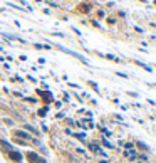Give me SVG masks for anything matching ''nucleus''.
Returning <instances> with one entry per match:
<instances>
[{"instance_id": "f257e3e1", "label": "nucleus", "mask_w": 156, "mask_h": 163, "mask_svg": "<svg viewBox=\"0 0 156 163\" xmlns=\"http://www.w3.org/2000/svg\"><path fill=\"white\" fill-rule=\"evenodd\" d=\"M91 9H93V4H91V2H82V4H79V7H77V12L79 13H89Z\"/></svg>"}, {"instance_id": "f03ea898", "label": "nucleus", "mask_w": 156, "mask_h": 163, "mask_svg": "<svg viewBox=\"0 0 156 163\" xmlns=\"http://www.w3.org/2000/svg\"><path fill=\"white\" fill-rule=\"evenodd\" d=\"M96 17H97V20H101V19H104V17H106L104 10H102V9H99V10L96 12Z\"/></svg>"}, {"instance_id": "7ed1b4c3", "label": "nucleus", "mask_w": 156, "mask_h": 163, "mask_svg": "<svg viewBox=\"0 0 156 163\" xmlns=\"http://www.w3.org/2000/svg\"><path fill=\"white\" fill-rule=\"evenodd\" d=\"M15 135H17V136H20V138H29V135H25L24 131H15Z\"/></svg>"}, {"instance_id": "20e7f679", "label": "nucleus", "mask_w": 156, "mask_h": 163, "mask_svg": "<svg viewBox=\"0 0 156 163\" xmlns=\"http://www.w3.org/2000/svg\"><path fill=\"white\" fill-rule=\"evenodd\" d=\"M107 24H109V25L116 24V19H114V17H107Z\"/></svg>"}, {"instance_id": "39448f33", "label": "nucleus", "mask_w": 156, "mask_h": 163, "mask_svg": "<svg viewBox=\"0 0 156 163\" xmlns=\"http://www.w3.org/2000/svg\"><path fill=\"white\" fill-rule=\"evenodd\" d=\"M141 2H146V0H141Z\"/></svg>"}, {"instance_id": "423d86ee", "label": "nucleus", "mask_w": 156, "mask_h": 163, "mask_svg": "<svg viewBox=\"0 0 156 163\" xmlns=\"http://www.w3.org/2000/svg\"><path fill=\"white\" fill-rule=\"evenodd\" d=\"M155 4H156V0H155Z\"/></svg>"}]
</instances>
